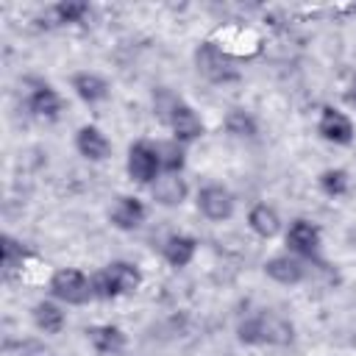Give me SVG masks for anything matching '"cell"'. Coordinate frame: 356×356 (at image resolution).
<instances>
[{"mask_svg":"<svg viewBox=\"0 0 356 356\" xmlns=\"http://www.w3.org/2000/svg\"><path fill=\"white\" fill-rule=\"evenodd\" d=\"M195 70L197 75H203L211 83H228V81H239V67L234 61V56L228 50H222V44L206 39L195 47Z\"/></svg>","mask_w":356,"mask_h":356,"instance_id":"obj_2","label":"cell"},{"mask_svg":"<svg viewBox=\"0 0 356 356\" xmlns=\"http://www.w3.org/2000/svg\"><path fill=\"white\" fill-rule=\"evenodd\" d=\"M50 292L61 303L83 306L92 300V281L75 267H61L50 275Z\"/></svg>","mask_w":356,"mask_h":356,"instance_id":"obj_3","label":"cell"},{"mask_svg":"<svg viewBox=\"0 0 356 356\" xmlns=\"http://www.w3.org/2000/svg\"><path fill=\"white\" fill-rule=\"evenodd\" d=\"M31 317H33V325H36L42 334H58V331L64 328V323H67L61 306L53 303V300H39V303L31 309Z\"/></svg>","mask_w":356,"mask_h":356,"instance_id":"obj_19","label":"cell"},{"mask_svg":"<svg viewBox=\"0 0 356 356\" xmlns=\"http://www.w3.org/2000/svg\"><path fill=\"white\" fill-rule=\"evenodd\" d=\"M0 250H3V270H6V275H11L14 270H22V264L28 261V253H25L22 242H17L11 234H3Z\"/></svg>","mask_w":356,"mask_h":356,"instance_id":"obj_22","label":"cell"},{"mask_svg":"<svg viewBox=\"0 0 356 356\" xmlns=\"http://www.w3.org/2000/svg\"><path fill=\"white\" fill-rule=\"evenodd\" d=\"M178 103H181V97H178L172 89L159 86V89L153 92V114H156V120H159L161 125H170V117H172V111L178 108Z\"/></svg>","mask_w":356,"mask_h":356,"instance_id":"obj_24","label":"cell"},{"mask_svg":"<svg viewBox=\"0 0 356 356\" xmlns=\"http://www.w3.org/2000/svg\"><path fill=\"white\" fill-rule=\"evenodd\" d=\"M236 337L242 345H275V348H286L295 342V328L286 317H281L278 312H259L253 317H245L236 328Z\"/></svg>","mask_w":356,"mask_h":356,"instance_id":"obj_1","label":"cell"},{"mask_svg":"<svg viewBox=\"0 0 356 356\" xmlns=\"http://www.w3.org/2000/svg\"><path fill=\"white\" fill-rule=\"evenodd\" d=\"M323 245V231L320 225H314L312 220H295L286 228V248L292 256H303V259H317Z\"/></svg>","mask_w":356,"mask_h":356,"instance_id":"obj_6","label":"cell"},{"mask_svg":"<svg viewBox=\"0 0 356 356\" xmlns=\"http://www.w3.org/2000/svg\"><path fill=\"white\" fill-rule=\"evenodd\" d=\"M72 89H75V95H78L83 103H89V106L103 103V100H108V95H111L106 78H100L97 72H75V75H72Z\"/></svg>","mask_w":356,"mask_h":356,"instance_id":"obj_17","label":"cell"},{"mask_svg":"<svg viewBox=\"0 0 356 356\" xmlns=\"http://www.w3.org/2000/svg\"><path fill=\"white\" fill-rule=\"evenodd\" d=\"M159 156H161V172H181L186 164V153L184 145L170 139V142H159Z\"/></svg>","mask_w":356,"mask_h":356,"instance_id":"obj_25","label":"cell"},{"mask_svg":"<svg viewBox=\"0 0 356 356\" xmlns=\"http://www.w3.org/2000/svg\"><path fill=\"white\" fill-rule=\"evenodd\" d=\"M317 134L325 139V142H334V145H350L353 142V122L345 111L334 108V106H325L320 111V120H317Z\"/></svg>","mask_w":356,"mask_h":356,"instance_id":"obj_7","label":"cell"},{"mask_svg":"<svg viewBox=\"0 0 356 356\" xmlns=\"http://www.w3.org/2000/svg\"><path fill=\"white\" fill-rule=\"evenodd\" d=\"M36 356H47V353H36Z\"/></svg>","mask_w":356,"mask_h":356,"instance_id":"obj_26","label":"cell"},{"mask_svg":"<svg viewBox=\"0 0 356 356\" xmlns=\"http://www.w3.org/2000/svg\"><path fill=\"white\" fill-rule=\"evenodd\" d=\"M61 106H64L61 95L53 86H47V83H39L28 95V111L33 117H39V120H56L61 114Z\"/></svg>","mask_w":356,"mask_h":356,"instance_id":"obj_14","label":"cell"},{"mask_svg":"<svg viewBox=\"0 0 356 356\" xmlns=\"http://www.w3.org/2000/svg\"><path fill=\"white\" fill-rule=\"evenodd\" d=\"M225 131H228L231 136H236V139H253V136L259 134V122H256V117H253L250 111H245V108H231V111L225 114Z\"/></svg>","mask_w":356,"mask_h":356,"instance_id":"obj_20","label":"cell"},{"mask_svg":"<svg viewBox=\"0 0 356 356\" xmlns=\"http://www.w3.org/2000/svg\"><path fill=\"white\" fill-rule=\"evenodd\" d=\"M170 131H172V139L175 142H181V145H189V142H195V139H200L203 136V120H200V114L189 106V103H178V108L172 111V117H170V125H167Z\"/></svg>","mask_w":356,"mask_h":356,"instance_id":"obj_8","label":"cell"},{"mask_svg":"<svg viewBox=\"0 0 356 356\" xmlns=\"http://www.w3.org/2000/svg\"><path fill=\"white\" fill-rule=\"evenodd\" d=\"M317 184H320V189H323L328 197H342V195H348V189H350V178H348V172H345L342 167H328V170H323L320 178H317Z\"/></svg>","mask_w":356,"mask_h":356,"instance_id":"obj_21","label":"cell"},{"mask_svg":"<svg viewBox=\"0 0 356 356\" xmlns=\"http://www.w3.org/2000/svg\"><path fill=\"white\" fill-rule=\"evenodd\" d=\"M103 270H106V275H108L117 298L120 295H134L142 286V270L134 261H111Z\"/></svg>","mask_w":356,"mask_h":356,"instance_id":"obj_16","label":"cell"},{"mask_svg":"<svg viewBox=\"0 0 356 356\" xmlns=\"http://www.w3.org/2000/svg\"><path fill=\"white\" fill-rule=\"evenodd\" d=\"M195 253H197V239L189 236V234H172V236H167L164 245H161L164 261H167L170 267H175V270L186 267V264L195 259Z\"/></svg>","mask_w":356,"mask_h":356,"instance_id":"obj_15","label":"cell"},{"mask_svg":"<svg viewBox=\"0 0 356 356\" xmlns=\"http://www.w3.org/2000/svg\"><path fill=\"white\" fill-rule=\"evenodd\" d=\"M264 275L281 286H298L306 278V267L298 256L281 253V256H273L264 261Z\"/></svg>","mask_w":356,"mask_h":356,"instance_id":"obj_9","label":"cell"},{"mask_svg":"<svg viewBox=\"0 0 356 356\" xmlns=\"http://www.w3.org/2000/svg\"><path fill=\"white\" fill-rule=\"evenodd\" d=\"M248 225H250V231H253L256 236L273 239V236L281 231V217H278V211H275L273 206L256 203V206L248 211Z\"/></svg>","mask_w":356,"mask_h":356,"instance_id":"obj_18","label":"cell"},{"mask_svg":"<svg viewBox=\"0 0 356 356\" xmlns=\"http://www.w3.org/2000/svg\"><path fill=\"white\" fill-rule=\"evenodd\" d=\"M145 217H147V209H145V203H142L139 197H134V195H120V197L114 200L111 211H108L111 225L120 228V231H134V228H139V225L145 222Z\"/></svg>","mask_w":356,"mask_h":356,"instance_id":"obj_11","label":"cell"},{"mask_svg":"<svg viewBox=\"0 0 356 356\" xmlns=\"http://www.w3.org/2000/svg\"><path fill=\"white\" fill-rule=\"evenodd\" d=\"M234 209H236V200L222 184H209L197 192V211L211 222L231 220Z\"/></svg>","mask_w":356,"mask_h":356,"instance_id":"obj_5","label":"cell"},{"mask_svg":"<svg viewBox=\"0 0 356 356\" xmlns=\"http://www.w3.org/2000/svg\"><path fill=\"white\" fill-rule=\"evenodd\" d=\"M189 195V186L186 181L181 178V172H161L153 184H150V197L159 203V206H181Z\"/></svg>","mask_w":356,"mask_h":356,"instance_id":"obj_10","label":"cell"},{"mask_svg":"<svg viewBox=\"0 0 356 356\" xmlns=\"http://www.w3.org/2000/svg\"><path fill=\"white\" fill-rule=\"evenodd\" d=\"M125 170L131 175V181L142 184V186H150L159 175H161V156H159V145L153 142H134L128 147V161H125Z\"/></svg>","mask_w":356,"mask_h":356,"instance_id":"obj_4","label":"cell"},{"mask_svg":"<svg viewBox=\"0 0 356 356\" xmlns=\"http://www.w3.org/2000/svg\"><path fill=\"white\" fill-rule=\"evenodd\" d=\"M75 150L89 161H103L111 156V142L97 125H81L75 134Z\"/></svg>","mask_w":356,"mask_h":356,"instance_id":"obj_12","label":"cell"},{"mask_svg":"<svg viewBox=\"0 0 356 356\" xmlns=\"http://www.w3.org/2000/svg\"><path fill=\"white\" fill-rule=\"evenodd\" d=\"M86 339L89 345L103 353V356H117L122 353L125 348V331L120 325H111V323H103V325H89L86 328Z\"/></svg>","mask_w":356,"mask_h":356,"instance_id":"obj_13","label":"cell"},{"mask_svg":"<svg viewBox=\"0 0 356 356\" xmlns=\"http://www.w3.org/2000/svg\"><path fill=\"white\" fill-rule=\"evenodd\" d=\"M89 14V3L83 0H61L53 6V17L58 25H72V22H83Z\"/></svg>","mask_w":356,"mask_h":356,"instance_id":"obj_23","label":"cell"}]
</instances>
